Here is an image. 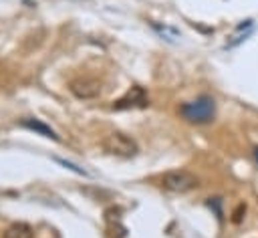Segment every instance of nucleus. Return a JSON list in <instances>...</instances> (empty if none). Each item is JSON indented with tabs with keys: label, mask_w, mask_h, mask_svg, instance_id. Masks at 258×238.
<instances>
[{
	"label": "nucleus",
	"mask_w": 258,
	"mask_h": 238,
	"mask_svg": "<svg viewBox=\"0 0 258 238\" xmlns=\"http://www.w3.org/2000/svg\"><path fill=\"white\" fill-rule=\"evenodd\" d=\"M22 127H26V129H30V131H36V133H40V135H44V137L58 139V135H56L48 125H44V123L38 121V119H24V121H22Z\"/></svg>",
	"instance_id": "423d86ee"
},
{
	"label": "nucleus",
	"mask_w": 258,
	"mask_h": 238,
	"mask_svg": "<svg viewBox=\"0 0 258 238\" xmlns=\"http://www.w3.org/2000/svg\"><path fill=\"white\" fill-rule=\"evenodd\" d=\"M103 147L105 151L117 155V157H133L137 153V143L135 139H131L129 135L125 133H119V131H113L109 133L105 139H103Z\"/></svg>",
	"instance_id": "7ed1b4c3"
},
{
	"label": "nucleus",
	"mask_w": 258,
	"mask_h": 238,
	"mask_svg": "<svg viewBox=\"0 0 258 238\" xmlns=\"http://www.w3.org/2000/svg\"><path fill=\"white\" fill-rule=\"evenodd\" d=\"M179 115L189 121V123H210L216 115V103L212 97H198L196 101H187V103H181L179 105Z\"/></svg>",
	"instance_id": "f257e3e1"
},
{
	"label": "nucleus",
	"mask_w": 258,
	"mask_h": 238,
	"mask_svg": "<svg viewBox=\"0 0 258 238\" xmlns=\"http://www.w3.org/2000/svg\"><path fill=\"white\" fill-rule=\"evenodd\" d=\"M149 99L145 95V91L141 87H131V91H127L121 99H117L113 103L115 111H125V109H137V107H147Z\"/></svg>",
	"instance_id": "20e7f679"
},
{
	"label": "nucleus",
	"mask_w": 258,
	"mask_h": 238,
	"mask_svg": "<svg viewBox=\"0 0 258 238\" xmlns=\"http://www.w3.org/2000/svg\"><path fill=\"white\" fill-rule=\"evenodd\" d=\"M208 204H210V206H214V210H216V214H218V216H222V210H220V202H218V198L210 200Z\"/></svg>",
	"instance_id": "9b49d317"
},
{
	"label": "nucleus",
	"mask_w": 258,
	"mask_h": 238,
	"mask_svg": "<svg viewBox=\"0 0 258 238\" xmlns=\"http://www.w3.org/2000/svg\"><path fill=\"white\" fill-rule=\"evenodd\" d=\"M2 238H32V228L24 222H18V224H12Z\"/></svg>",
	"instance_id": "0eeeda50"
},
{
	"label": "nucleus",
	"mask_w": 258,
	"mask_h": 238,
	"mask_svg": "<svg viewBox=\"0 0 258 238\" xmlns=\"http://www.w3.org/2000/svg\"><path fill=\"white\" fill-rule=\"evenodd\" d=\"M254 159H256V161H258V147H256V149H254Z\"/></svg>",
	"instance_id": "f8f14e48"
},
{
	"label": "nucleus",
	"mask_w": 258,
	"mask_h": 238,
	"mask_svg": "<svg viewBox=\"0 0 258 238\" xmlns=\"http://www.w3.org/2000/svg\"><path fill=\"white\" fill-rule=\"evenodd\" d=\"M244 214H246V206H244V204H238V206L234 208V212H232V222H234V224H240L242 218H244Z\"/></svg>",
	"instance_id": "6e6552de"
},
{
	"label": "nucleus",
	"mask_w": 258,
	"mask_h": 238,
	"mask_svg": "<svg viewBox=\"0 0 258 238\" xmlns=\"http://www.w3.org/2000/svg\"><path fill=\"white\" fill-rule=\"evenodd\" d=\"M71 91L79 99H93L101 93V85L95 79H79L71 83Z\"/></svg>",
	"instance_id": "39448f33"
},
{
	"label": "nucleus",
	"mask_w": 258,
	"mask_h": 238,
	"mask_svg": "<svg viewBox=\"0 0 258 238\" xmlns=\"http://www.w3.org/2000/svg\"><path fill=\"white\" fill-rule=\"evenodd\" d=\"M161 184L165 190L169 192H177V194H183V192H189L194 188L200 186V177L187 169H171V171H165L161 175Z\"/></svg>",
	"instance_id": "f03ea898"
},
{
	"label": "nucleus",
	"mask_w": 258,
	"mask_h": 238,
	"mask_svg": "<svg viewBox=\"0 0 258 238\" xmlns=\"http://www.w3.org/2000/svg\"><path fill=\"white\" fill-rule=\"evenodd\" d=\"M155 30H157L159 34H165V36H167V40H175V38H177V32H175V30H171V28H167V26H163V28H161V26H157V24H155Z\"/></svg>",
	"instance_id": "1a4fd4ad"
},
{
	"label": "nucleus",
	"mask_w": 258,
	"mask_h": 238,
	"mask_svg": "<svg viewBox=\"0 0 258 238\" xmlns=\"http://www.w3.org/2000/svg\"><path fill=\"white\" fill-rule=\"evenodd\" d=\"M56 161H58V163H62L64 167H69V169H73V171H77V173H81V175H87V171H85L83 167H77L75 163H71V161H67V159H58V157H56Z\"/></svg>",
	"instance_id": "9d476101"
}]
</instances>
